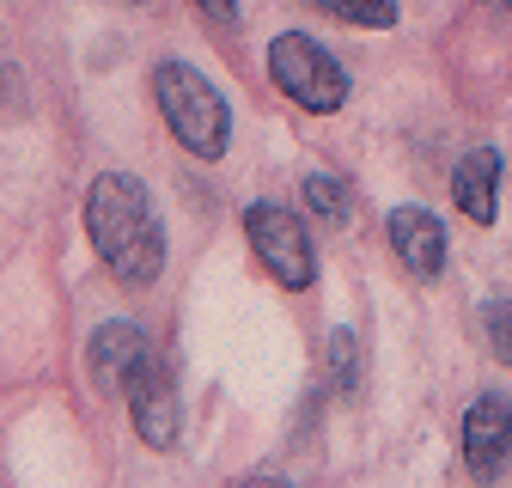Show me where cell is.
Returning <instances> with one entry per match:
<instances>
[{"label": "cell", "instance_id": "obj_1", "mask_svg": "<svg viewBox=\"0 0 512 488\" xmlns=\"http://www.w3.org/2000/svg\"><path fill=\"white\" fill-rule=\"evenodd\" d=\"M86 232H92L98 263L122 287H153L159 281V269H165V226H159V208H153L141 177H128V171L92 177Z\"/></svg>", "mask_w": 512, "mask_h": 488}, {"label": "cell", "instance_id": "obj_2", "mask_svg": "<svg viewBox=\"0 0 512 488\" xmlns=\"http://www.w3.org/2000/svg\"><path fill=\"white\" fill-rule=\"evenodd\" d=\"M153 98L165 129L177 135V147H189L196 159H220L232 147V104L220 98V86L189 68V61H159L153 68Z\"/></svg>", "mask_w": 512, "mask_h": 488}, {"label": "cell", "instance_id": "obj_3", "mask_svg": "<svg viewBox=\"0 0 512 488\" xmlns=\"http://www.w3.org/2000/svg\"><path fill=\"white\" fill-rule=\"evenodd\" d=\"M269 80L305 110V116H336L348 104V68L305 31H281L269 43Z\"/></svg>", "mask_w": 512, "mask_h": 488}, {"label": "cell", "instance_id": "obj_4", "mask_svg": "<svg viewBox=\"0 0 512 488\" xmlns=\"http://www.w3.org/2000/svg\"><path fill=\"white\" fill-rule=\"evenodd\" d=\"M244 238H250V251L256 263H263L287 293H305L317 281V251H311V232L293 208L281 202H250L244 208Z\"/></svg>", "mask_w": 512, "mask_h": 488}, {"label": "cell", "instance_id": "obj_5", "mask_svg": "<svg viewBox=\"0 0 512 488\" xmlns=\"http://www.w3.org/2000/svg\"><path fill=\"white\" fill-rule=\"evenodd\" d=\"M128 415H135V434L153 446V452H171L177 446V427H183V409H177V385L165 373V360L147 354L135 373H128Z\"/></svg>", "mask_w": 512, "mask_h": 488}, {"label": "cell", "instance_id": "obj_6", "mask_svg": "<svg viewBox=\"0 0 512 488\" xmlns=\"http://www.w3.org/2000/svg\"><path fill=\"white\" fill-rule=\"evenodd\" d=\"M384 238H391L397 263L415 275V281H439L445 275V220L421 202H403L391 208V220H384Z\"/></svg>", "mask_w": 512, "mask_h": 488}, {"label": "cell", "instance_id": "obj_7", "mask_svg": "<svg viewBox=\"0 0 512 488\" xmlns=\"http://www.w3.org/2000/svg\"><path fill=\"white\" fill-rule=\"evenodd\" d=\"M464 464H470V476H482V482H494L500 470H506V458H512V403L506 397H476L470 409H464Z\"/></svg>", "mask_w": 512, "mask_h": 488}, {"label": "cell", "instance_id": "obj_8", "mask_svg": "<svg viewBox=\"0 0 512 488\" xmlns=\"http://www.w3.org/2000/svg\"><path fill=\"white\" fill-rule=\"evenodd\" d=\"M153 348H147V330L141 324H98L92 330V348H86V360H92V379L104 385V391H122L128 385V373L147 360Z\"/></svg>", "mask_w": 512, "mask_h": 488}, {"label": "cell", "instance_id": "obj_9", "mask_svg": "<svg viewBox=\"0 0 512 488\" xmlns=\"http://www.w3.org/2000/svg\"><path fill=\"white\" fill-rule=\"evenodd\" d=\"M452 202H458L464 220L494 226V214H500V153L494 147H470L458 159V171H452Z\"/></svg>", "mask_w": 512, "mask_h": 488}, {"label": "cell", "instance_id": "obj_10", "mask_svg": "<svg viewBox=\"0 0 512 488\" xmlns=\"http://www.w3.org/2000/svg\"><path fill=\"white\" fill-rule=\"evenodd\" d=\"M299 196H305V208L324 220V226H348V220H354V196H348V183H342V177H330V171H311V177L299 183Z\"/></svg>", "mask_w": 512, "mask_h": 488}, {"label": "cell", "instance_id": "obj_11", "mask_svg": "<svg viewBox=\"0 0 512 488\" xmlns=\"http://www.w3.org/2000/svg\"><path fill=\"white\" fill-rule=\"evenodd\" d=\"M317 13H330L342 25H360V31H391L397 25V7L391 0H311Z\"/></svg>", "mask_w": 512, "mask_h": 488}, {"label": "cell", "instance_id": "obj_12", "mask_svg": "<svg viewBox=\"0 0 512 488\" xmlns=\"http://www.w3.org/2000/svg\"><path fill=\"white\" fill-rule=\"evenodd\" d=\"M324 360H330V385H336L342 397H354V391H360V342H354L348 330H336Z\"/></svg>", "mask_w": 512, "mask_h": 488}, {"label": "cell", "instance_id": "obj_13", "mask_svg": "<svg viewBox=\"0 0 512 488\" xmlns=\"http://www.w3.org/2000/svg\"><path fill=\"white\" fill-rule=\"evenodd\" d=\"M482 324H488L494 360H500V366H512V299H488V305H482Z\"/></svg>", "mask_w": 512, "mask_h": 488}, {"label": "cell", "instance_id": "obj_14", "mask_svg": "<svg viewBox=\"0 0 512 488\" xmlns=\"http://www.w3.org/2000/svg\"><path fill=\"white\" fill-rule=\"evenodd\" d=\"M196 13H202L214 31H238V19H244V13H238V0H196Z\"/></svg>", "mask_w": 512, "mask_h": 488}, {"label": "cell", "instance_id": "obj_15", "mask_svg": "<svg viewBox=\"0 0 512 488\" xmlns=\"http://www.w3.org/2000/svg\"><path fill=\"white\" fill-rule=\"evenodd\" d=\"M128 7H141V0H128Z\"/></svg>", "mask_w": 512, "mask_h": 488}]
</instances>
